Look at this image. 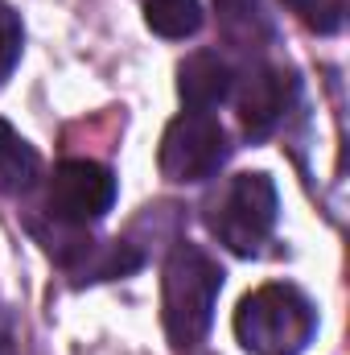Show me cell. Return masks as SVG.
<instances>
[{"label": "cell", "instance_id": "1", "mask_svg": "<svg viewBox=\"0 0 350 355\" xmlns=\"http://www.w3.org/2000/svg\"><path fill=\"white\" fill-rule=\"evenodd\" d=\"M223 289V268L198 244H177L161 277V322L174 352H190L206 339L214 302Z\"/></svg>", "mask_w": 350, "mask_h": 355}, {"label": "cell", "instance_id": "2", "mask_svg": "<svg viewBox=\"0 0 350 355\" xmlns=\"http://www.w3.org/2000/svg\"><path fill=\"white\" fill-rule=\"evenodd\" d=\"M317 331V310L309 297L284 281L252 289L235 310V339L252 355H297Z\"/></svg>", "mask_w": 350, "mask_h": 355}, {"label": "cell", "instance_id": "3", "mask_svg": "<svg viewBox=\"0 0 350 355\" xmlns=\"http://www.w3.org/2000/svg\"><path fill=\"white\" fill-rule=\"evenodd\" d=\"M206 227L219 244H227L239 257H252L276 227V186L268 174H235L210 202H206Z\"/></svg>", "mask_w": 350, "mask_h": 355}, {"label": "cell", "instance_id": "4", "mask_svg": "<svg viewBox=\"0 0 350 355\" xmlns=\"http://www.w3.org/2000/svg\"><path fill=\"white\" fill-rule=\"evenodd\" d=\"M227 162V132L206 112H185L161 137L157 166L169 182H202Z\"/></svg>", "mask_w": 350, "mask_h": 355}, {"label": "cell", "instance_id": "5", "mask_svg": "<svg viewBox=\"0 0 350 355\" xmlns=\"http://www.w3.org/2000/svg\"><path fill=\"white\" fill-rule=\"evenodd\" d=\"M116 202V178L107 166L75 157L62 162L50 178V215L66 227H87L103 219Z\"/></svg>", "mask_w": 350, "mask_h": 355}, {"label": "cell", "instance_id": "6", "mask_svg": "<svg viewBox=\"0 0 350 355\" xmlns=\"http://www.w3.org/2000/svg\"><path fill=\"white\" fill-rule=\"evenodd\" d=\"M293 95H297V83H293L288 71H280V67H256L243 79V87H239V120H243L248 137H268L284 120Z\"/></svg>", "mask_w": 350, "mask_h": 355}, {"label": "cell", "instance_id": "7", "mask_svg": "<svg viewBox=\"0 0 350 355\" xmlns=\"http://www.w3.org/2000/svg\"><path fill=\"white\" fill-rule=\"evenodd\" d=\"M235 87V79H231V67L219 58V54H210V50H198V54H190L181 67H177V95H181V103L190 107V112H210V107H219L227 95Z\"/></svg>", "mask_w": 350, "mask_h": 355}, {"label": "cell", "instance_id": "8", "mask_svg": "<svg viewBox=\"0 0 350 355\" xmlns=\"http://www.w3.org/2000/svg\"><path fill=\"white\" fill-rule=\"evenodd\" d=\"M37 174H42L37 149L8 120H0V194H25Z\"/></svg>", "mask_w": 350, "mask_h": 355}, {"label": "cell", "instance_id": "9", "mask_svg": "<svg viewBox=\"0 0 350 355\" xmlns=\"http://www.w3.org/2000/svg\"><path fill=\"white\" fill-rule=\"evenodd\" d=\"M145 21L161 37H190L202 25L198 0H145Z\"/></svg>", "mask_w": 350, "mask_h": 355}, {"label": "cell", "instance_id": "10", "mask_svg": "<svg viewBox=\"0 0 350 355\" xmlns=\"http://www.w3.org/2000/svg\"><path fill=\"white\" fill-rule=\"evenodd\" d=\"M284 4L317 33H338L347 21V0H284Z\"/></svg>", "mask_w": 350, "mask_h": 355}, {"label": "cell", "instance_id": "11", "mask_svg": "<svg viewBox=\"0 0 350 355\" xmlns=\"http://www.w3.org/2000/svg\"><path fill=\"white\" fill-rule=\"evenodd\" d=\"M17 58H21V17L12 12V4L0 0V83L12 75Z\"/></svg>", "mask_w": 350, "mask_h": 355}, {"label": "cell", "instance_id": "12", "mask_svg": "<svg viewBox=\"0 0 350 355\" xmlns=\"http://www.w3.org/2000/svg\"><path fill=\"white\" fill-rule=\"evenodd\" d=\"M219 8L227 17H243V12H256V0H219Z\"/></svg>", "mask_w": 350, "mask_h": 355}, {"label": "cell", "instance_id": "13", "mask_svg": "<svg viewBox=\"0 0 350 355\" xmlns=\"http://www.w3.org/2000/svg\"><path fill=\"white\" fill-rule=\"evenodd\" d=\"M0 355H12V343H8L4 335H0Z\"/></svg>", "mask_w": 350, "mask_h": 355}]
</instances>
